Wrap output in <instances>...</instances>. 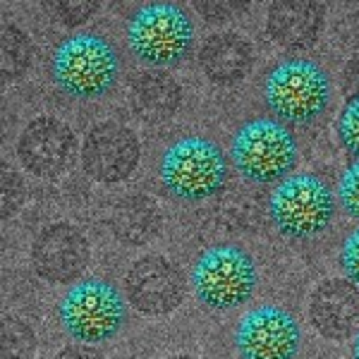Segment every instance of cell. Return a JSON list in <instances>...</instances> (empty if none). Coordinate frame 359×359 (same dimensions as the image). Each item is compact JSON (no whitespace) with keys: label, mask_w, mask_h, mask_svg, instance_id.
<instances>
[{"label":"cell","mask_w":359,"mask_h":359,"mask_svg":"<svg viewBox=\"0 0 359 359\" xmlns=\"http://www.w3.org/2000/svg\"><path fill=\"white\" fill-rule=\"evenodd\" d=\"M50 74L57 89L79 101L101 98L120 77V55L108 39L79 32L62 39L50 57Z\"/></svg>","instance_id":"obj_1"},{"label":"cell","mask_w":359,"mask_h":359,"mask_svg":"<svg viewBox=\"0 0 359 359\" xmlns=\"http://www.w3.org/2000/svg\"><path fill=\"white\" fill-rule=\"evenodd\" d=\"M333 98L328 72L306 57L283 60L266 74L264 101L283 125H309L326 113Z\"/></svg>","instance_id":"obj_2"},{"label":"cell","mask_w":359,"mask_h":359,"mask_svg":"<svg viewBox=\"0 0 359 359\" xmlns=\"http://www.w3.org/2000/svg\"><path fill=\"white\" fill-rule=\"evenodd\" d=\"M192 41V17L175 3L142 5L127 22V46L132 55L154 69L177 65L189 53Z\"/></svg>","instance_id":"obj_3"},{"label":"cell","mask_w":359,"mask_h":359,"mask_svg":"<svg viewBox=\"0 0 359 359\" xmlns=\"http://www.w3.org/2000/svg\"><path fill=\"white\" fill-rule=\"evenodd\" d=\"M233 163L242 177L257 184L283 182L297 165V139L276 118H254L235 132L230 147Z\"/></svg>","instance_id":"obj_4"},{"label":"cell","mask_w":359,"mask_h":359,"mask_svg":"<svg viewBox=\"0 0 359 359\" xmlns=\"http://www.w3.org/2000/svg\"><path fill=\"white\" fill-rule=\"evenodd\" d=\"M228 177L223 149L206 137H182L161 158V182L172 199L204 201L218 194Z\"/></svg>","instance_id":"obj_5"},{"label":"cell","mask_w":359,"mask_h":359,"mask_svg":"<svg viewBox=\"0 0 359 359\" xmlns=\"http://www.w3.org/2000/svg\"><path fill=\"white\" fill-rule=\"evenodd\" d=\"M259 285L252 254L237 245H216L199 254L192 269V290L213 311H233L254 297Z\"/></svg>","instance_id":"obj_6"},{"label":"cell","mask_w":359,"mask_h":359,"mask_svg":"<svg viewBox=\"0 0 359 359\" xmlns=\"http://www.w3.org/2000/svg\"><path fill=\"white\" fill-rule=\"evenodd\" d=\"M57 316L69 338L82 345H101L123 331L127 304L123 292L108 280L86 278L65 292Z\"/></svg>","instance_id":"obj_7"},{"label":"cell","mask_w":359,"mask_h":359,"mask_svg":"<svg viewBox=\"0 0 359 359\" xmlns=\"http://www.w3.org/2000/svg\"><path fill=\"white\" fill-rule=\"evenodd\" d=\"M269 213L278 233L292 240H309L333 223L335 194L318 175L294 172L273 189Z\"/></svg>","instance_id":"obj_8"},{"label":"cell","mask_w":359,"mask_h":359,"mask_svg":"<svg viewBox=\"0 0 359 359\" xmlns=\"http://www.w3.org/2000/svg\"><path fill=\"white\" fill-rule=\"evenodd\" d=\"M235 347L242 359H294L302 347V328L287 309L262 304L240 318Z\"/></svg>","instance_id":"obj_9"},{"label":"cell","mask_w":359,"mask_h":359,"mask_svg":"<svg viewBox=\"0 0 359 359\" xmlns=\"http://www.w3.org/2000/svg\"><path fill=\"white\" fill-rule=\"evenodd\" d=\"M187 280L163 254H144L125 273V297L144 316H168L184 302Z\"/></svg>","instance_id":"obj_10"},{"label":"cell","mask_w":359,"mask_h":359,"mask_svg":"<svg viewBox=\"0 0 359 359\" xmlns=\"http://www.w3.org/2000/svg\"><path fill=\"white\" fill-rule=\"evenodd\" d=\"M32 269L50 285L77 283L91 262V245L72 223H50L34 237L29 249Z\"/></svg>","instance_id":"obj_11"},{"label":"cell","mask_w":359,"mask_h":359,"mask_svg":"<svg viewBox=\"0 0 359 359\" xmlns=\"http://www.w3.org/2000/svg\"><path fill=\"white\" fill-rule=\"evenodd\" d=\"M142 147L135 130L123 123H98L84 135L82 158L84 172L101 184H118L137 170Z\"/></svg>","instance_id":"obj_12"},{"label":"cell","mask_w":359,"mask_h":359,"mask_svg":"<svg viewBox=\"0 0 359 359\" xmlns=\"http://www.w3.org/2000/svg\"><path fill=\"white\" fill-rule=\"evenodd\" d=\"M77 139L72 127L53 115H39L17 139V158L29 175L57 177L74 158Z\"/></svg>","instance_id":"obj_13"},{"label":"cell","mask_w":359,"mask_h":359,"mask_svg":"<svg viewBox=\"0 0 359 359\" xmlns=\"http://www.w3.org/2000/svg\"><path fill=\"white\" fill-rule=\"evenodd\" d=\"M311 328L326 340L340 343L359 333V285L347 278H326L306 302Z\"/></svg>","instance_id":"obj_14"},{"label":"cell","mask_w":359,"mask_h":359,"mask_svg":"<svg viewBox=\"0 0 359 359\" xmlns=\"http://www.w3.org/2000/svg\"><path fill=\"white\" fill-rule=\"evenodd\" d=\"M326 8L306 0H278L266 10V29L271 39L287 50L311 48L323 32Z\"/></svg>","instance_id":"obj_15"},{"label":"cell","mask_w":359,"mask_h":359,"mask_svg":"<svg viewBox=\"0 0 359 359\" xmlns=\"http://www.w3.org/2000/svg\"><path fill=\"white\" fill-rule=\"evenodd\" d=\"M199 65L216 84H237L254 65V48L242 34L221 32L208 36L199 50Z\"/></svg>","instance_id":"obj_16"},{"label":"cell","mask_w":359,"mask_h":359,"mask_svg":"<svg viewBox=\"0 0 359 359\" xmlns=\"http://www.w3.org/2000/svg\"><path fill=\"white\" fill-rule=\"evenodd\" d=\"M130 103L144 123H163L177 113L182 86L163 69H147L130 84Z\"/></svg>","instance_id":"obj_17"},{"label":"cell","mask_w":359,"mask_h":359,"mask_svg":"<svg viewBox=\"0 0 359 359\" xmlns=\"http://www.w3.org/2000/svg\"><path fill=\"white\" fill-rule=\"evenodd\" d=\"M163 213L156 199L147 194H127L113 206L111 230L115 240L130 247H144L158 237Z\"/></svg>","instance_id":"obj_18"},{"label":"cell","mask_w":359,"mask_h":359,"mask_svg":"<svg viewBox=\"0 0 359 359\" xmlns=\"http://www.w3.org/2000/svg\"><path fill=\"white\" fill-rule=\"evenodd\" d=\"M34 60V43L29 34L17 25H5L0 32V72L5 82L25 77Z\"/></svg>","instance_id":"obj_19"},{"label":"cell","mask_w":359,"mask_h":359,"mask_svg":"<svg viewBox=\"0 0 359 359\" xmlns=\"http://www.w3.org/2000/svg\"><path fill=\"white\" fill-rule=\"evenodd\" d=\"M39 347L36 331L22 316L5 314L0 321V357L3 359H34Z\"/></svg>","instance_id":"obj_20"},{"label":"cell","mask_w":359,"mask_h":359,"mask_svg":"<svg viewBox=\"0 0 359 359\" xmlns=\"http://www.w3.org/2000/svg\"><path fill=\"white\" fill-rule=\"evenodd\" d=\"M27 201V184L20 172L10 165L0 168V216L10 218L25 206Z\"/></svg>","instance_id":"obj_21"},{"label":"cell","mask_w":359,"mask_h":359,"mask_svg":"<svg viewBox=\"0 0 359 359\" xmlns=\"http://www.w3.org/2000/svg\"><path fill=\"white\" fill-rule=\"evenodd\" d=\"M43 10H46V15H50L55 22H60V25L79 27V25H84V22H89L91 17L101 10V5H98L96 0H84V3H77V0H60V3L50 0V3H43Z\"/></svg>","instance_id":"obj_22"},{"label":"cell","mask_w":359,"mask_h":359,"mask_svg":"<svg viewBox=\"0 0 359 359\" xmlns=\"http://www.w3.org/2000/svg\"><path fill=\"white\" fill-rule=\"evenodd\" d=\"M335 132L343 149L359 161V96H350L338 115Z\"/></svg>","instance_id":"obj_23"},{"label":"cell","mask_w":359,"mask_h":359,"mask_svg":"<svg viewBox=\"0 0 359 359\" xmlns=\"http://www.w3.org/2000/svg\"><path fill=\"white\" fill-rule=\"evenodd\" d=\"M338 199L340 206L350 218L359 221V161L345 168V172L338 180Z\"/></svg>","instance_id":"obj_24"},{"label":"cell","mask_w":359,"mask_h":359,"mask_svg":"<svg viewBox=\"0 0 359 359\" xmlns=\"http://www.w3.org/2000/svg\"><path fill=\"white\" fill-rule=\"evenodd\" d=\"M340 266H343L347 280L359 285V228L345 237L343 247H340Z\"/></svg>","instance_id":"obj_25"},{"label":"cell","mask_w":359,"mask_h":359,"mask_svg":"<svg viewBox=\"0 0 359 359\" xmlns=\"http://www.w3.org/2000/svg\"><path fill=\"white\" fill-rule=\"evenodd\" d=\"M194 8L206 22H211V25H223V22L233 20L240 10H245V3H196Z\"/></svg>","instance_id":"obj_26"},{"label":"cell","mask_w":359,"mask_h":359,"mask_svg":"<svg viewBox=\"0 0 359 359\" xmlns=\"http://www.w3.org/2000/svg\"><path fill=\"white\" fill-rule=\"evenodd\" d=\"M53 359H108V357L103 355V352L98 350V347L77 343V345L62 347V350L57 352V355H55Z\"/></svg>","instance_id":"obj_27"},{"label":"cell","mask_w":359,"mask_h":359,"mask_svg":"<svg viewBox=\"0 0 359 359\" xmlns=\"http://www.w3.org/2000/svg\"><path fill=\"white\" fill-rule=\"evenodd\" d=\"M343 86L350 96H359V55L347 62L343 72Z\"/></svg>","instance_id":"obj_28"},{"label":"cell","mask_w":359,"mask_h":359,"mask_svg":"<svg viewBox=\"0 0 359 359\" xmlns=\"http://www.w3.org/2000/svg\"><path fill=\"white\" fill-rule=\"evenodd\" d=\"M352 359H359V333L355 335V345H352Z\"/></svg>","instance_id":"obj_29"},{"label":"cell","mask_w":359,"mask_h":359,"mask_svg":"<svg viewBox=\"0 0 359 359\" xmlns=\"http://www.w3.org/2000/svg\"><path fill=\"white\" fill-rule=\"evenodd\" d=\"M168 359H196V357H189V355H175V357H168Z\"/></svg>","instance_id":"obj_30"}]
</instances>
